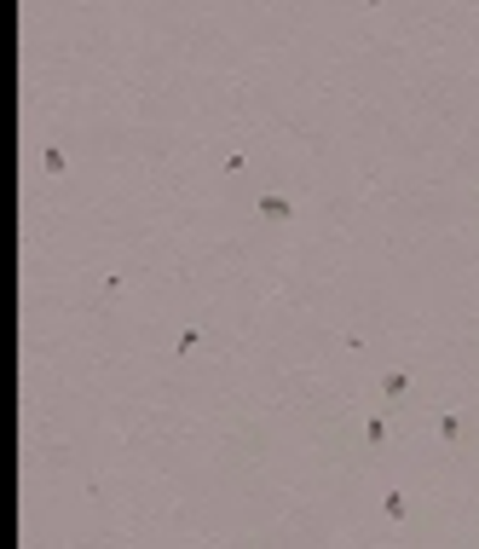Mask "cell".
<instances>
[{
	"mask_svg": "<svg viewBox=\"0 0 479 549\" xmlns=\"http://www.w3.org/2000/svg\"><path fill=\"white\" fill-rule=\"evenodd\" d=\"M260 214L283 226V220H294V202H289V197H260Z\"/></svg>",
	"mask_w": 479,
	"mask_h": 549,
	"instance_id": "cell-1",
	"label": "cell"
},
{
	"mask_svg": "<svg viewBox=\"0 0 479 549\" xmlns=\"http://www.w3.org/2000/svg\"><path fill=\"white\" fill-rule=\"evenodd\" d=\"M381 393H387V399H404V393H410V376H404V370H387V376H381Z\"/></svg>",
	"mask_w": 479,
	"mask_h": 549,
	"instance_id": "cell-2",
	"label": "cell"
},
{
	"mask_svg": "<svg viewBox=\"0 0 479 549\" xmlns=\"http://www.w3.org/2000/svg\"><path fill=\"white\" fill-rule=\"evenodd\" d=\"M439 440H445V445H456V440H462V416H456V411H445V416H439Z\"/></svg>",
	"mask_w": 479,
	"mask_h": 549,
	"instance_id": "cell-3",
	"label": "cell"
},
{
	"mask_svg": "<svg viewBox=\"0 0 479 549\" xmlns=\"http://www.w3.org/2000/svg\"><path fill=\"white\" fill-rule=\"evenodd\" d=\"M381 515H387V521H404V515H410V509H404V491H387V497H381Z\"/></svg>",
	"mask_w": 479,
	"mask_h": 549,
	"instance_id": "cell-4",
	"label": "cell"
},
{
	"mask_svg": "<svg viewBox=\"0 0 479 549\" xmlns=\"http://www.w3.org/2000/svg\"><path fill=\"white\" fill-rule=\"evenodd\" d=\"M40 168H47V174L58 180V174H64V151H58V145H47V151H40Z\"/></svg>",
	"mask_w": 479,
	"mask_h": 549,
	"instance_id": "cell-5",
	"label": "cell"
},
{
	"mask_svg": "<svg viewBox=\"0 0 479 549\" xmlns=\"http://www.w3.org/2000/svg\"><path fill=\"white\" fill-rule=\"evenodd\" d=\"M364 440H370V445H381V440H387V422H381V416H370V422H364Z\"/></svg>",
	"mask_w": 479,
	"mask_h": 549,
	"instance_id": "cell-6",
	"label": "cell"
},
{
	"mask_svg": "<svg viewBox=\"0 0 479 549\" xmlns=\"http://www.w3.org/2000/svg\"><path fill=\"white\" fill-rule=\"evenodd\" d=\"M197 342H202V330H197V324H191V330H180V342H173V347H180V353H191V347H197Z\"/></svg>",
	"mask_w": 479,
	"mask_h": 549,
	"instance_id": "cell-7",
	"label": "cell"
}]
</instances>
